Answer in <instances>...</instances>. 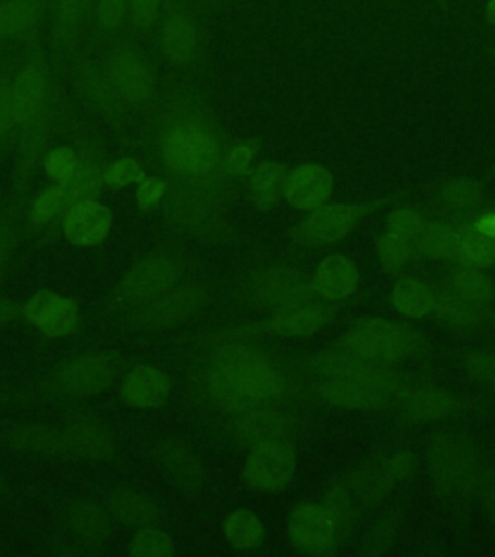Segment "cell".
Returning <instances> with one entry per match:
<instances>
[{"label":"cell","instance_id":"cell-56","mask_svg":"<svg viewBox=\"0 0 495 557\" xmlns=\"http://www.w3.org/2000/svg\"><path fill=\"white\" fill-rule=\"evenodd\" d=\"M487 20L495 26V0H490L487 4Z\"/></svg>","mask_w":495,"mask_h":557},{"label":"cell","instance_id":"cell-33","mask_svg":"<svg viewBox=\"0 0 495 557\" xmlns=\"http://www.w3.org/2000/svg\"><path fill=\"white\" fill-rule=\"evenodd\" d=\"M453 290L479 305L492 302L495 296L492 278L477 268H462L461 271H457L453 277Z\"/></svg>","mask_w":495,"mask_h":557},{"label":"cell","instance_id":"cell-26","mask_svg":"<svg viewBox=\"0 0 495 557\" xmlns=\"http://www.w3.org/2000/svg\"><path fill=\"white\" fill-rule=\"evenodd\" d=\"M198 305V293L191 287H176L166 290L165 295L157 296L148 305H144V320L149 323H174L183 320L184 315Z\"/></svg>","mask_w":495,"mask_h":557},{"label":"cell","instance_id":"cell-43","mask_svg":"<svg viewBox=\"0 0 495 557\" xmlns=\"http://www.w3.org/2000/svg\"><path fill=\"white\" fill-rule=\"evenodd\" d=\"M69 206L70 201L66 190L64 188H52V190L44 191L35 200L32 213H34V219L37 223H49L52 219L59 218Z\"/></svg>","mask_w":495,"mask_h":557},{"label":"cell","instance_id":"cell-8","mask_svg":"<svg viewBox=\"0 0 495 557\" xmlns=\"http://www.w3.org/2000/svg\"><path fill=\"white\" fill-rule=\"evenodd\" d=\"M382 201L374 203H323L293 228V238L305 246L337 243L355 228L360 219L368 218Z\"/></svg>","mask_w":495,"mask_h":557},{"label":"cell","instance_id":"cell-11","mask_svg":"<svg viewBox=\"0 0 495 557\" xmlns=\"http://www.w3.org/2000/svg\"><path fill=\"white\" fill-rule=\"evenodd\" d=\"M296 469V453L283 437L265 440L252 447L246 459V480L258 490H277L288 484Z\"/></svg>","mask_w":495,"mask_h":557},{"label":"cell","instance_id":"cell-35","mask_svg":"<svg viewBox=\"0 0 495 557\" xmlns=\"http://www.w3.org/2000/svg\"><path fill=\"white\" fill-rule=\"evenodd\" d=\"M378 258L385 271L397 273L403 270L410 258H412V244L407 236L397 235L393 231H387L380 236L378 240Z\"/></svg>","mask_w":495,"mask_h":557},{"label":"cell","instance_id":"cell-19","mask_svg":"<svg viewBox=\"0 0 495 557\" xmlns=\"http://www.w3.org/2000/svg\"><path fill=\"white\" fill-rule=\"evenodd\" d=\"M171 382L156 366L132 368L122 383V397L134 407H159L169 399Z\"/></svg>","mask_w":495,"mask_h":557},{"label":"cell","instance_id":"cell-52","mask_svg":"<svg viewBox=\"0 0 495 557\" xmlns=\"http://www.w3.org/2000/svg\"><path fill=\"white\" fill-rule=\"evenodd\" d=\"M472 225L479 228L482 235L490 236V238H495V211H487V213H482Z\"/></svg>","mask_w":495,"mask_h":557},{"label":"cell","instance_id":"cell-17","mask_svg":"<svg viewBox=\"0 0 495 557\" xmlns=\"http://www.w3.org/2000/svg\"><path fill=\"white\" fill-rule=\"evenodd\" d=\"M113 226V213L97 201L74 203L64 219V235L76 246L103 243Z\"/></svg>","mask_w":495,"mask_h":557},{"label":"cell","instance_id":"cell-21","mask_svg":"<svg viewBox=\"0 0 495 557\" xmlns=\"http://www.w3.org/2000/svg\"><path fill=\"white\" fill-rule=\"evenodd\" d=\"M163 469L173 476L176 484L186 490H198L206 480V469L194 447L181 440H166L157 449Z\"/></svg>","mask_w":495,"mask_h":557},{"label":"cell","instance_id":"cell-28","mask_svg":"<svg viewBox=\"0 0 495 557\" xmlns=\"http://www.w3.org/2000/svg\"><path fill=\"white\" fill-rule=\"evenodd\" d=\"M288 169L281 163H261L250 173V190L253 203L260 209L277 206L285 196Z\"/></svg>","mask_w":495,"mask_h":557},{"label":"cell","instance_id":"cell-25","mask_svg":"<svg viewBox=\"0 0 495 557\" xmlns=\"http://www.w3.org/2000/svg\"><path fill=\"white\" fill-rule=\"evenodd\" d=\"M392 305L400 315L420 320L434 312L435 293L420 278L403 277L393 285Z\"/></svg>","mask_w":495,"mask_h":557},{"label":"cell","instance_id":"cell-42","mask_svg":"<svg viewBox=\"0 0 495 557\" xmlns=\"http://www.w3.org/2000/svg\"><path fill=\"white\" fill-rule=\"evenodd\" d=\"M78 156L74 149L69 146H62V148L52 149L51 153L45 159V171L51 176L52 181L64 184H69L72 181V176L78 171Z\"/></svg>","mask_w":495,"mask_h":557},{"label":"cell","instance_id":"cell-49","mask_svg":"<svg viewBox=\"0 0 495 557\" xmlns=\"http://www.w3.org/2000/svg\"><path fill=\"white\" fill-rule=\"evenodd\" d=\"M132 16L136 24H149L159 10V0H131Z\"/></svg>","mask_w":495,"mask_h":557},{"label":"cell","instance_id":"cell-2","mask_svg":"<svg viewBox=\"0 0 495 557\" xmlns=\"http://www.w3.org/2000/svg\"><path fill=\"white\" fill-rule=\"evenodd\" d=\"M313 382L318 397L341 409H378L395 392V377L383 362L357 357L345 348L318 357Z\"/></svg>","mask_w":495,"mask_h":557},{"label":"cell","instance_id":"cell-44","mask_svg":"<svg viewBox=\"0 0 495 557\" xmlns=\"http://www.w3.org/2000/svg\"><path fill=\"white\" fill-rule=\"evenodd\" d=\"M146 176H144L141 166L131 157L119 159L116 163H113V165L104 171V181L109 183V186H113V188H122V186H128L131 183H139Z\"/></svg>","mask_w":495,"mask_h":557},{"label":"cell","instance_id":"cell-37","mask_svg":"<svg viewBox=\"0 0 495 557\" xmlns=\"http://www.w3.org/2000/svg\"><path fill=\"white\" fill-rule=\"evenodd\" d=\"M455 236H457L455 226L447 223H432L422 228L418 248L430 258H447L451 256L455 248Z\"/></svg>","mask_w":495,"mask_h":557},{"label":"cell","instance_id":"cell-48","mask_svg":"<svg viewBox=\"0 0 495 557\" xmlns=\"http://www.w3.org/2000/svg\"><path fill=\"white\" fill-rule=\"evenodd\" d=\"M258 151V146L253 144H243L236 146L225 159V171L228 174L248 173V169L252 165L253 156Z\"/></svg>","mask_w":495,"mask_h":557},{"label":"cell","instance_id":"cell-7","mask_svg":"<svg viewBox=\"0 0 495 557\" xmlns=\"http://www.w3.org/2000/svg\"><path fill=\"white\" fill-rule=\"evenodd\" d=\"M428 467L442 490L461 492L479 480V451L462 435H435L428 447Z\"/></svg>","mask_w":495,"mask_h":557},{"label":"cell","instance_id":"cell-15","mask_svg":"<svg viewBox=\"0 0 495 557\" xmlns=\"http://www.w3.org/2000/svg\"><path fill=\"white\" fill-rule=\"evenodd\" d=\"M333 313L330 306L313 305L310 300L300 305L287 306L271 313L260 323V330L281 337H306L323 330L331 322Z\"/></svg>","mask_w":495,"mask_h":557},{"label":"cell","instance_id":"cell-30","mask_svg":"<svg viewBox=\"0 0 495 557\" xmlns=\"http://www.w3.org/2000/svg\"><path fill=\"white\" fill-rule=\"evenodd\" d=\"M434 310L455 327H474L484 318V305L472 302L455 290L435 296Z\"/></svg>","mask_w":495,"mask_h":557},{"label":"cell","instance_id":"cell-55","mask_svg":"<svg viewBox=\"0 0 495 557\" xmlns=\"http://www.w3.org/2000/svg\"><path fill=\"white\" fill-rule=\"evenodd\" d=\"M477 482H482V486H484V494L490 496L492 499V507H494V517H495V480H477Z\"/></svg>","mask_w":495,"mask_h":557},{"label":"cell","instance_id":"cell-36","mask_svg":"<svg viewBox=\"0 0 495 557\" xmlns=\"http://www.w3.org/2000/svg\"><path fill=\"white\" fill-rule=\"evenodd\" d=\"M484 200V190L477 181L457 178L442 188V201L453 211L474 209Z\"/></svg>","mask_w":495,"mask_h":557},{"label":"cell","instance_id":"cell-34","mask_svg":"<svg viewBox=\"0 0 495 557\" xmlns=\"http://www.w3.org/2000/svg\"><path fill=\"white\" fill-rule=\"evenodd\" d=\"M69 196L70 206L82 201H94L101 190V171L94 161L78 163V171L69 184L62 186Z\"/></svg>","mask_w":495,"mask_h":557},{"label":"cell","instance_id":"cell-38","mask_svg":"<svg viewBox=\"0 0 495 557\" xmlns=\"http://www.w3.org/2000/svg\"><path fill=\"white\" fill-rule=\"evenodd\" d=\"M196 45V32L194 27L181 16H174L166 22L165 49L174 61L190 59Z\"/></svg>","mask_w":495,"mask_h":557},{"label":"cell","instance_id":"cell-20","mask_svg":"<svg viewBox=\"0 0 495 557\" xmlns=\"http://www.w3.org/2000/svg\"><path fill=\"white\" fill-rule=\"evenodd\" d=\"M288 418L275 410L252 409L236 414L231 432L238 444L253 447L265 440L285 437L288 432Z\"/></svg>","mask_w":495,"mask_h":557},{"label":"cell","instance_id":"cell-27","mask_svg":"<svg viewBox=\"0 0 495 557\" xmlns=\"http://www.w3.org/2000/svg\"><path fill=\"white\" fill-rule=\"evenodd\" d=\"M453 253L461 261L465 268L487 270L495 265V238L482 235L474 225H465L457 228L455 248Z\"/></svg>","mask_w":495,"mask_h":557},{"label":"cell","instance_id":"cell-22","mask_svg":"<svg viewBox=\"0 0 495 557\" xmlns=\"http://www.w3.org/2000/svg\"><path fill=\"white\" fill-rule=\"evenodd\" d=\"M66 451L94 461H107L114 453V440L107 428L97 422H78L62 432Z\"/></svg>","mask_w":495,"mask_h":557},{"label":"cell","instance_id":"cell-5","mask_svg":"<svg viewBox=\"0 0 495 557\" xmlns=\"http://www.w3.org/2000/svg\"><path fill=\"white\" fill-rule=\"evenodd\" d=\"M166 166L183 178H203L219 161V141L198 119L174 122L163 144Z\"/></svg>","mask_w":495,"mask_h":557},{"label":"cell","instance_id":"cell-4","mask_svg":"<svg viewBox=\"0 0 495 557\" xmlns=\"http://www.w3.org/2000/svg\"><path fill=\"white\" fill-rule=\"evenodd\" d=\"M355 524V515L345 507L327 504H305L296 507L288 521V539L300 554H325L347 536Z\"/></svg>","mask_w":495,"mask_h":557},{"label":"cell","instance_id":"cell-13","mask_svg":"<svg viewBox=\"0 0 495 557\" xmlns=\"http://www.w3.org/2000/svg\"><path fill=\"white\" fill-rule=\"evenodd\" d=\"M24 312L27 320L49 337H64L78 330V305L52 290H41L32 296Z\"/></svg>","mask_w":495,"mask_h":557},{"label":"cell","instance_id":"cell-53","mask_svg":"<svg viewBox=\"0 0 495 557\" xmlns=\"http://www.w3.org/2000/svg\"><path fill=\"white\" fill-rule=\"evenodd\" d=\"M87 0H64L62 2V10L69 17L79 16V12L86 7Z\"/></svg>","mask_w":495,"mask_h":557},{"label":"cell","instance_id":"cell-51","mask_svg":"<svg viewBox=\"0 0 495 557\" xmlns=\"http://www.w3.org/2000/svg\"><path fill=\"white\" fill-rule=\"evenodd\" d=\"M12 122H14V114H12V104H10L9 89L0 87V136L9 131Z\"/></svg>","mask_w":495,"mask_h":557},{"label":"cell","instance_id":"cell-57","mask_svg":"<svg viewBox=\"0 0 495 557\" xmlns=\"http://www.w3.org/2000/svg\"><path fill=\"white\" fill-rule=\"evenodd\" d=\"M494 327H495V322H494Z\"/></svg>","mask_w":495,"mask_h":557},{"label":"cell","instance_id":"cell-32","mask_svg":"<svg viewBox=\"0 0 495 557\" xmlns=\"http://www.w3.org/2000/svg\"><path fill=\"white\" fill-rule=\"evenodd\" d=\"M70 524L74 527V531L78 532L82 539L89 540V542H101L111 534L107 515L97 505L87 504V502L72 505Z\"/></svg>","mask_w":495,"mask_h":557},{"label":"cell","instance_id":"cell-14","mask_svg":"<svg viewBox=\"0 0 495 557\" xmlns=\"http://www.w3.org/2000/svg\"><path fill=\"white\" fill-rule=\"evenodd\" d=\"M397 407L403 412V417L409 420L430 422V420H442L455 414L461 409V400L444 387L422 383V385H410L400 393Z\"/></svg>","mask_w":495,"mask_h":557},{"label":"cell","instance_id":"cell-47","mask_svg":"<svg viewBox=\"0 0 495 557\" xmlns=\"http://www.w3.org/2000/svg\"><path fill=\"white\" fill-rule=\"evenodd\" d=\"M138 184L139 208L144 209V211L156 209L161 203V200H163V196H165V181H161V178H144Z\"/></svg>","mask_w":495,"mask_h":557},{"label":"cell","instance_id":"cell-23","mask_svg":"<svg viewBox=\"0 0 495 557\" xmlns=\"http://www.w3.org/2000/svg\"><path fill=\"white\" fill-rule=\"evenodd\" d=\"M9 94L14 122L34 121L37 113L44 109L45 97H47V82L44 74L35 69L24 70L14 79Z\"/></svg>","mask_w":495,"mask_h":557},{"label":"cell","instance_id":"cell-45","mask_svg":"<svg viewBox=\"0 0 495 557\" xmlns=\"http://www.w3.org/2000/svg\"><path fill=\"white\" fill-rule=\"evenodd\" d=\"M467 374L480 383H495V350H477L465 360Z\"/></svg>","mask_w":495,"mask_h":557},{"label":"cell","instance_id":"cell-24","mask_svg":"<svg viewBox=\"0 0 495 557\" xmlns=\"http://www.w3.org/2000/svg\"><path fill=\"white\" fill-rule=\"evenodd\" d=\"M109 509L119 521L128 524L132 529H146L159 519L157 505L148 496H144L141 492L131 486L114 490L109 497Z\"/></svg>","mask_w":495,"mask_h":557},{"label":"cell","instance_id":"cell-16","mask_svg":"<svg viewBox=\"0 0 495 557\" xmlns=\"http://www.w3.org/2000/svg\"><path fill=\"white\" fill-rule=\"evenodd\" d=\"M333 191V176L322 165L298 166L290 171L285 184V198L300 211H313L327 203Z\"/></svg>","mask_w":495,"mask_h":557},{"label":"cell","instance_id":"cell-10","mask_svg":"<svg viewBox=\"0 0 495 557\" xmlns=\"http://www.w3.org/2000/svg\"><path fill=\"white\" fill-rule=\"evenodd\" d=\"M183 277V263L169 256L156 253L144 261L122 278L121 295L124 300L134 305H148L157 296L165 295L166 290L176 287Z\"/></svg>","mask_w":495,"mask_h":557},{"label":"cell","instance_id":"cell-31","mask_svg":"<svg viewBox=\"0 0 495 557\" xmlns=\"http://www.w3.org/2000/svg\"><path fill=\"white\" fill-rule=\"evenodd\" d=\"M114 84L122 96L131 101H144L151 94V78L141 62L132 57H122L114 64Z\"/></svg>","mask_w":495,"mask_h":557},{"label":"cell","instance_id":"cell-9","mask_svg":"<svg viewBox=\"0 0 495 557\" xmlns=\"http://www.w3.org/2000/svg\"><path fill=\"white\" fill-rule=\"evenodd\" d=\"M312 295V278L288 265H275L258 271L248 281V298L253 305L271 308L273 312L287 306L306 302Z\"/></svg>","mask_w":495,"mask_h":557},{"label":"cell","instance_id":"cell-12","mask_svg":"<svg viewBox=\"0 0 495 557\" xmlns=\"http://www.w3.org/2000/svg\"><path fill=\"white\" fill-rule=\"evenodd\" d=\"M119 370L113 352L72 358L54 375V387L66 395H96L109 387Z\"/></svg>","mask_w":495,"mask_h":557},{"label":"cell","instance_id":"cell-1","mask_svg":"<svg viewBox=\"0 0 495 557\" xmlns=\"http://www.w3.org/2000/svg\"><path fill=\"white\" fill-rule=\"evenodd\" d=\"M211 399L228 412L258 409L285 392V374L270 358L260 355L248 339H221L206 372Z\"/></svg>","mask_w":495,"mask_h":557},{"label":"cell","instance_id":"cell-39","mask_svg":"<svg viewBox=\"0 0 495 557\" xmlns=\"http://www.w3.org/2000/svg\"><path fill=\"white\" fill-rule=\"evenodd\" d=\"M12 444L17 449H22V451H66L62 432H52V430H47V428H26V430L14 434V442Z\"/></svg>","mask_w":495,"mask_h":557},{"label":"cell","instance_id":"cell-54","mask_svg":"<svg viewBox=\"0 0 495 557\" xmlns=\"http://www.w3.org/2000/svg\"><path fill=\"white\" fill-rule=\"evenodd\" d=\"M10 252V243L9 236L4 231H0V263H4L7 261V256Z\"/></svg>","mask_w":495,"mask_h":557},{"label":"cell","instance_id":"cell-41","mask_svg":"<svg viewBox=\"0 0 495 557\" xmlns=\"http://www.w3.org/2000/svg\"><path fill=\"white\" fill-rule=\"evenodd\" d=\"M173 552V540L169 539L165 532L157 531L151 527L139 529L136 539L132 542V556L169 557Z\"/></svg>","mask_w":495,"mask_h":557},{"label":"cell","instance_id":"cell-18","mask_svg":"<svg viewBox=\"0 0 495 557\" xmlns=\"http://www.w3.org/2000/svg\"><path fill=\"white\" fill-rule=\"evenodd\" d=\"M312 287L315 295L331 302L347 300L358 287V271L355 263L343 253L323 258L313 271Z\"/></svg>","mask_w":495,"mask_h":557},{"label":"cell","instance_id":"cell-3","mask_svg":"<svg viewBox=\"0 0 495 557\" xmlns=\"http://www.w3.org/2000/svg\"><path fill=\"white\" fill-rule=\"evenodd\" d=\"M414 469L417 459L412 453L397 451L385 455L374 462H368L364 467L348 472L347 479L339 480L333 487L331 502L357 515L358 505L382 499L392 487L409 479Z\"/></svg>","mask_w":495,"mask_h":557},{"label":"cell","instance_id":"cell-6","mask_svg":"<svg viewBox=\"0 0 495 557\" xmlns=\"http://www.w3.org/2000/svg\"><path fill=\"white\" fill-rule=\"evenodd\" d=\"M417 343V333L409 330L407 323L392 322L385 318H366L343 335L341 347L357 357L389 362L410 355Z\"/></svg>","mask_w":495,"mask_h":557},{"label":"cell","instance_id":"cell-40","mask_svg":"<svg viewBox=\"0 0 495 557\" xmlns=\"http://www.w3.org/2000/svg\"><path fill=\"white\" fill-rule=\"evenodd\" d=\"M37 4L35 0H10L0 4V35L24 32L34 22Z\"/></svg>","mask_w":495,"mask_h":557},{"label":"cell","instance_id":"cell-29","mask_svg":"<svg viewBox=\"0 0 495 557\" xmlns=\"http://www.w3.org/2000/svg\"><path fill=\"white\" fill-rule=\"evenodd\" d=\"M225 536L233 548L256 549L265 540V527L258 515L240 509L226 517Z\"/></svg>","mask_w":495,"mask_h":557},{"label":"cell","instance_id":"cell-50","mask_svg":"<svg viewBox=\"0 0 495 557\" xmlns=\"http://www.w3.org/2000/svg\"><path fill=\"white\" fill-rule=\"evenodd\" d=\"M122 9H124V0H101L99 4V16L107 27L116 26V22L121 20Z\"/></svg>","mask_w":495,"mask_h":557},{"label":"cell","instance_id":"cell-46","mask_svg":"<svg viewBox=\"0 0 495 557\" xmlns=\"http://www.w3.org/2000/svg\"><path fill=\"white\" fill-rule=\"evenodd\" d=\"M387 226L397 235L412 238V236L420 235L426 225H424V219L420 218L414 209L400 208L393 211L392 215L387 218Z\"/></svg>","mask_w":495,"mask_h":557}]
</instances>
